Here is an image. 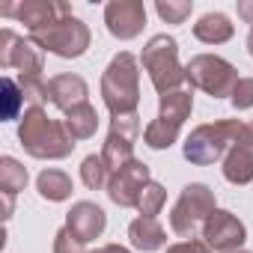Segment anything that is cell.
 <instances>
[{
	"label": "cell",
	"mask_w": 253,
	"mask_h": 253,
	"mask_svg": "<svg viewBox=\"0 0 253 253\" xmlns=\"http://www.w3.org/2000/svg\"><path fill=\"white\" fill-rule=\"evenodd\" d=\"M18 140L30 158L39 161H63L75 152L78 140L69 134L63 119H51L45 107H27L18 122Z\"/></svg>",
	"instance_id": "obj_1"
},
{
	"label": "cell",
	"mask_w": 253,
	"mask_h": 253,
	"mask_svg": "<svg viewBox=\"0 0 253 253\" xmlns=\"http://www.w3.org/2000/svg\"><path fill=\"white\" fill-rule=\"evenodd\" d=\"M101 98L110 116L137 113L140 104V63L134 54L119 51L101 75Z\"/></svg>",
	"instance_id": "obj_2"
},
{
	"label": "cell",
	"mask_w": 253,
	"mask_h": 253,
	"mask_svg": "<svg viewBox=\"0 0 253 253\" xmlns=\"http://www.w3.org/2000/svg\"><path fill=\"white\" fill-rule=\"evenodd\" d=\"M140 63L155 86L158 95H167V92H176V89H185V66L179 63V42L167 33H158L152 36L146 45H143V54H140Z\"/></svg>",
	"instance_id": "obj_3"
},
{
	"label": "cell",
	"mask_w": 253,
	"mask_h": 253,
	"mask_svg": "<svg viewBox=\"0 0 253 253\" xmlns=\"http://www.w3.org/2000/svg\"><path fill=\"white\" fill-rule=\"evenodd\" d=\"M241 128H244L241 119H217V122L197 125L185 137V146H182L185 161H191L194 167H209V164L220 161Z\"/></svg>",
	"instance_id": "obj_4"
},
{
	"label": "cell",
	"mask_w": 253,
	"mask_h": 253,
	"mask_svg": "<svg viewBox=\"0 0 253 253\" xmlns=\"http://www.w3.org/2000/svg\"><path fill=\"white\" fill-rule=\"evenodd\" d=\"M191 110H194V92H191V86L161 95L158 116L143 128V143L149 149H170L179 140V131H182L185 119L191 116Z\"/></svg>",
	"instance_id": "obj_5"
},
{
	"label": "cell",
	"mask_w": 253,
	"mask_h": 253,
	"mask_svg": "<svg viewBox=\"0 0 253 253\" xmlns=\"http://www.w3.org/2000/svg\"><path fill=\"white\" fill-rule=\"evenodd\" d=\"M185 81L191 89H203L211 98H232L238 86V69L217 54H197L185 66Z\"/></svg>",
	"instance_id": "obj_6"
},
{
	"label": "cell",
	"mask_w": 253,
	"mask_h": 253,
	"mask_svg": "<svg viewBox=\"0 0 253 253\" xmlns=\"http://www.w3.org/2000/svg\"><path fill=\"white\" fill-rule=\"evenodd\" d=\"M217 211L214 203V191L203 182H191L182 188L179 200L170 209V229L179 238H194L197 229H203V223Z\"/></svg>",
	"instance_id": "obj_7"
},
{
	"label": "cell",
	"mask_w": 253,
	"mask_h": 253,
	"mask_svg": "<svg viewBox=\"0 0 253 253\" xmlns=\"http://www.w3.org/2000/svg\"><path fill=\"white\" fill-rule=\"evenodd\" d=\"M30 42L39 45L48 54L63 57V60H78V57L86 54V48L92 42V33L78 15H66V18H57L54 24L30 33Z\"/></svg>",
	"instance_id": "obj_8"
},
{
	"label": "cell",
	"mask_w": 253,
	"mask_h": 253,
	"mask_svg": "<svg viewBox=\"0 0 253 253\" xmlns=\"http://www.w3.org/2000/svg\"><path fill=\"white\" fill-rule=\"evenodd\" d=\"M143 131L140 125V116L137 113H128V116H113L110 122V131H107V140L101 146V158L107 164L110 173H116L119 167H125L128 161H134V143Z\"/></svg>",
	"instance_id": "obj_9"
},
{
	"label": "cell",
	"mask_w": 253,
	"mask_h": 253,
	"mask_svg": "<svg viewBox=\"0 0 253 253\" xmlns=\"http://www.w3.org/2000/svg\"><path fill=\"white\" fill-rule=\"evenodd\" d=\"M0 66L15 69L18 75L39 78L45 69V51L39 45H33L30 39L15 36L9 27H3L0 30Z\"/></svg>",
	"instance_id": "obj_10"
},
{
	"label": "cell",
	"mask_w": 253,
	"mask_h": 253,
	"mask_svg": "<svg viewBox=\"0 0 253 253\" xmlns=\"http://www.w3.org/2000/svg\"><path fill=\"white\" fill-rule=\"evenodd\" d=\"M203 241L217 250V253H232V250H244L247 241V226L226 209H217L206 223H203Z\"/></svg>",
	"instance_id": "obj_11"
},
{
	"label": "cell",
	"mask_w": 253,
	"mask_h": 253,
	"mask_svg": "<svg viewBox=\"0 0 253 253\" xmlns=\"http://www.w3.org/2000/svg\"><path fill=\"white\" fill-rule=\"evenodd\" d=\"M152 182L149 176V167L143 161H128L125 167H119L116 173H110V182H107V197L122 206V209H137V200L143 194V188Z\"/></svg>",
	"instance_id": "obj_12"
},
{
	"label": "cell",
	"mask_w": 253,
	"mask_h": 253,
	"mask_svg": "<svg viewBox=\"0 0 253 253\" xmlns=\"http://www.w3.org/2000/svg\"><path fill=\"white\" fill-rule=\"evenodd\" d=\"M104 24L113 39H137L146 27V6L143 0H110L104 6Z\"/></svg>",
	"instance_id": "obj_13"
},
{
	"label": "cell",
	"mask_w": 253,
	"mask_h": 253,
	"mask_svg": "<svg viewBox=\"0 0 253 253\" xmlns=\"http://www.w3.org/2000/svg\"><path fill=\"white\" fill-rule=\"evenodd\" d=\"M3 18H18L27 33H36L48 24H54L57 18H66L72 15V6L69 3H54V0H24V3H6L0 9Z\"/></svg>",
	"instance_id": "obj_14"
},
{
	"label": "cell",
	"mask_w": 253,
	"mask_h": 253,
	"mask_svg": "<svg viewBox=\"0 0 253 253\" xmlns=\"http://www.w3.org/2000/svg\"><path fill=\"white\" fill-rule=\"evenodd\" d=\"M223 179L229 185H250L253 182V131L250 125L238 131V137L229 143L223 155Z\"/></svg>",
	"instance_id": "obj_15"
},
{
	"label": "cell",
	"mask_w": 253,
	"mask_h": 253,
	"mask_svg": "<svg viewBox=\"0 0 253 253\" xmlns=\"http://www.w3.org/2000/svg\"><path fill=\"white\" fill-rule=\"evenodd\" d=\"M104 226H107V214H104V209L95 206V203H89V200L75 203V206L69 209V214H66V229H69L81 244L95 241V238L104 232Z\"/></svg>",
	"instance_id": "obj_16"
},
{
	"label": "cell",
	"mask_w": 253,
	"mask_h": 253,
	"mask_svg": "<svg viewBox=\"0 0 253 253\" xmlns=\"http://www.w3.org/2000/svg\"><path fill=\"white\" fill-rule=\"evenodd\" d=\"M86 95H89V86L81 75L66 72V75H54L48 81V101L54 107H60L63 113H69L78 104H86Z\"/></svg>",
	"instance_id": "obj_17"
},
{
	"label": "cell",
	"mask_w": 253,
	"mask_h": 253,
	"mask_svg": "<svg viewBox=\"0 0 253 253\" xmlns=\"http://www.w3.org/2000/svg\"><path fill=\"white\" fill-rule=\"evenodd\" d=\"M128 238L137 250L152 253V250H161L167 244V229L158 223V217H137L128 226Z\"/></svg>",
	"instance_id": "obj_18"
},
{
	"label": "cell",
	"mask_w": 253,
	"mask_h": 253,
	"mask_svg": "<svg viewBox=\"0 0 253 253\" xmlns=\"http://www.w3.org/2000/svg\"><path fill=\"white\" fill-rule=\"evenodd\" d=\"M194 36L203 45H223L235 36V24L223 15V12H206L197 24H194Z\"/></svg>",
	"instance_id": "obj_19"
},
{
	"label": "cell",
	"mask_w": 253,
	"mask_h": 253,
	"mask_svg": "<svg viewBox=\"0 0 253 253\" xmlns=\"http://www.w3.org/2000/svg\"><path fill=\"white\" fill-rule=\"evenodd\" d=\"M36 191H39V197L48 200V203H63V200L72 197L75 185H72V176H69V173L51 167V170H42V173H39V179H36Z\"/></svg>",
	"instance_id": "obj_20"
},
{
	"label": "cell",
	"mask_w": 253,
	"mask_h": 253,
	"mask_svg": "<svg viewBox=\"0 0 253 253\" xmlns=\"http://www.w3.org/2000/svg\"><path fill=\"white\" fill-rule=\"evenodd\" d=\"M63 122H66V128H69V134H72L75 140H89V137L98 131V113H95V107H92L89 101L72 107Z\"/></svg>",
	"instance_id": "obj_21"
},
{
	"label": "cell",
	"mask_w": 253,
	"mask_h": 253,
	"mask_svg": "<svg viewBox=\"0 0 253 253\" xmlns=\"http://www.w3.org/2000/svg\"><path fill=\"white\" fill-rule=\"evenodd\" d=\"M24 188H27V167L21 161H15L12 155H3L0 158V194L15 197Z\"/></svg>",
	"instance_id": "obj_22"
},
{
	"label": "cell",
	"mask_w": 253,
	"mask_h": 253,
	"mask_svg": "<svg viewBox=\"0 0 253 253\" xmlns=\"http://www.w3.org/2000/svg\"><path fill=\"white\" fill-rule=\"evenodd\" d=\"M81 182H84L89 191H101V188H107V182H110V170H107V164H104L101 155H86V158L81 161Z\"/></svg>",
	"instance_id": "obj_23"
},
{
	"label": "cell",
	"mask_w": 253,
	"mask_h": 253,
	"mask_svg": "<svg viewBox=\"0 0 253 253\" xmlns=\"http://www.w3.org/2000/svg\"><path fill=\"white\" fill-rule=\"evenodd\" d=\"M164 203H167V191H164V185L149 182V185L143 188L140 200H137V211H140V217H158V211L164 209Z\"/></svg>",
	"instance_id": "obj_24"
},
{
	"label": "cell",
	"mask_w": 253,
	"mask_h": 253,
	"mask_svg": "<svg viewBox=\"0 0 253 253\" xmlns=\"http://www.w3.org/2000/svg\"><path fill=\"white\" fill-rule=\"evenodd\" d=\"M155 12L167 24H185L191 18V12H194V3H191V0H158Z\"/></svg>",
	"instance_id": "obj_25"
},
{
	"label": "cell",
	"mask_w": 253,
	"mask_h": 253,
	"mask_svg": "<svg viewBox=\"0 0 253 253\" xmlns=\"http://www.w3.org/2000/svg\"><path fill=\"white\" fill-rule=\"evenodd\" d=\"M3 119H18V110H21V104H27L24 101V92H21V86H18V81L15 78H3Z\"/></svg>",
	"instance_id": "obj_26"
},
{
	"label": "cell",
	"mask_w": 253,
	"mask_h": 253,
	"mask_svg": "<svg viewBox=\"0 0 253 253\" xmlns=\"http://www.w3.org/2000/svg\"><path fill=\"white\" fill-rule=\"evenodd\" d=\"M18 86L24 92L27 107H42L48 101V84L42 78H30V75H18Z\"/></svg>",
	"instance_id": "obj_27"
},
{
	"label": "cell",
	"mask_w": 253,
	"mask_h": 253,
	"mask_svg": "<svg viewBox=\"0 0 253 253\" xmlns=\"http://www.w3.org/2000/svg\"><path fill=\"white\" fill-rule=\"evenodd\" d=\"M229 101H232L235 110H250L253 107V78H241Z\"/></svg>",
	"instance_id": "obj_28"
},
{
	"label": "cell",
	"mask_w": 253,
	"mask_h": 253,
	"mask_svg": "<svg viewBox=\"0 0 253 253\" xmlns=\"http://www.w3.org/2000/svg\"><path fill=\"white\" fill-rule=\"evenodd\" d=\"M54 253H84V244L63 226V229H57V235H54Z\"/></svg>",
	"instance_id": "obj_29"
},
{
	"label": "cell",
	"mask_w": 253,
	"mask_h": 253,
	"mask_svg": "<svg viewBox=\"0 0 253 253\" xmlns=\"http://www.w3.org/2000/svg\"><path fill=\"white\" fill-rule=\"evenodd\" d=\"M164 253H211V247H209L203 238H185V241L170 244Z\"/></svg>",
	"instance_id": "obj_30"
},
{
	"label": "cell",
	"mask_w": 253,
	"mask_h": 253,
	"mask_svg": "<svg viewBox=\"0 0 253 253\" xmlns=\"http://www.w3.org/2000/svg\"><path fill=\"white\" fill-rule=\"evenodd\" d=\"M238 15L250 24V30H253V0H238Z\"/></svg>",
	"instance_id": "obj_31"
},
{
	"label": "cell",
	"mask_w": 253,
	"mask_h": 253,
	"mask_svg": "<svg viewBox=\"0 0 253 253\" xmlns=\"http://www.w3.org/2000/svg\"><path fill=\"white\" fill-rule=\"evenodd\" d=\"M101 253H131V250H128V247H122V244H104Z\"/></svg>",
	"instance_id": "obj_32"
},
{
	"label": "cell",
	"mask_w": 253,
	"mask_h": 253,
	"mask_svg": "<svg viewBox=\"0 0 253 253\" xmlns=\"http://www.w3.org/2000/svg\"><path fill=\"white\" fill-rule=\"evenodd\" d=\"M247 51H250V57H253V30L247 33Z\"/></svg>",
	"instance_id": "obj_33"
},
{
	"label": "cell",
	"mask_w": 253,
	"mask_h": 253,
	"mask_svg": "<svg viewBox=\"0 0 253 253\" xmlns=\"http://www.w3.org/2000/svg\"><path fill=\"white\" fill-rule=\"evenodd\" d=\"M232 253H253V250H232Z\"/></svg>",
	"instance_id": "obj_34"
},
{
	"label": "cell",
	"mask_w": 253,
	"mask_h": 253,
	"mask_svg": "<svg viewBox=\"0 0 253 253\" xmlns=\"http://www.w3.org/2000/svg\"><path fill=\"white\" fill-rule=\"evenodd\" d=\"M89 253H101V250H89Z\"/></svg>",
	"instance_id": "obj_35"
},
{
	"label": "cell",
	"mask_w": 253,
	"mask_h": 253,
	"mask_svg": "<svg viewBox=\"0 0 253 253\" xmlns=\"http://www.w3.org/2000/svg\"><path fill=\"white\" fill-rule=\"evenodd\" d=\"M250 131H253V122H250Z\"/></svg>",
	"instance_id": "obj_36"
}]
</instances>
